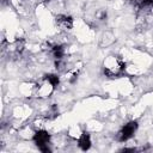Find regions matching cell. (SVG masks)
Masks as SVG:
<instances>
[{
	"mask_svg": "<svg viewBox=\"0 0 153 153\" xmlns=\"http://www.w3.org/2000/svg\"><path fill=\"white\" fill-rule=\"evenodd\" d=\"M126 69V63L115 55H109L104 61H103V73L108 78H118L124 73Z\"/></svg>",
	"mask_w": 153,
	"mask_h": 153,
	"instance_id": "cell-1",
	"label": "cell"
},
{
	"mask_svg": "<svg viewBox=\"0 0 153 153\" xmlns=\"http://www.w3.org/2000/svg\"><path fill=\"white\" fill-rule=\"evenodd\" d=\"M54 90H55L54 84H53L45 75L43 76V79L41 80V82H38V84L36 85V88H35L36 94H37L39 98H48V97L53 93Z\"/></svg>",
	"mask_w": 153,
	"mask_h": 153,
	"instance_id": "cell-2",
	"label": "cell"
},
{
	"mask_svg": "<svg viewBox=\"0 0 153 153\" xmlns=\"http://www.w3.org/2000/svg\"><path fill=\"white\" fill-rule=\"evenodd\" d=\"M49 140H50L49 133L43 130V129L37 130L33 135V142L39 148V151H42V152H50V148L48 147Z\"/></svg>",
	"mask_w": 153,
	"mask_h": 153,
	"instance_id": "cell-3",
	"label": "cell"
},
{
	"mask_svg": "<svg viewBox=\"0 0 153 153\" xmlns=\"http://www.w3.org/2000/svg\"><path fill=\"white\" fill-rule=\"evenodd\" d=\"M136 129H137V122H136V121H130V122H128V123L124 124V126L120 129V131L117 133V140H118L120 142H124V141L129 140V139L134 135V133L136 131Z\"/></svg>",
	"mask_w": 153,
	"mask_h": 153,
	"instance_id": "cell-4",
	"label": "cell"
},
{
	"mask_svg": "<svg viewBox=\"0 0 153 153\" xmlns=\"http://www.w3.org/2000/svg\"><path fill=\"white\" fill-rule=\"evenodd\" d=\"M55 23L57 25V27L62 31H68L73 27V19L71 16H66V14H59L55 18Z\"/></svg>",
	"mask_w": 153,
	"mask_h": 153,
	"instance_id": "cell-5",
	"label": "cell"
},
{
	"mask_svg": "<svg viewBox=\"0 0 153 153\" xmlns=\"http://www.w3.org/2000/svg\"><path fill=\"white\" fill-rule=\"evenodd\" d=\"M78 146H79L80 149H82V151H87V149L91 147V137H90V134H88V133L84 131V133L80 135V137H79V140H78Z\"/></svg>",
	"mask_w": 153,
	"mask_h": 153,
	"instance_id": "cell-6",
	"label": "cell"
},
{
	"mask_svg": "<svg viewBox=\"0 0 153 153\" xmlns=\"http://www.w3.org/2000/svg\"><path fill=\"white\" fill-rule=\"evenodd\" d=\"M51 53H53V56H54L56 60L62 59L63 55H65V48H63L62 45H60V44L53 45V47H51Z\"/></svg>",
	"mask_w": 153,
	"mask_h": 153,
	"instance_id": "cell-7",
	"label": "cell"
},
{
	"mask_svg": "<svg viewBox=\"0 0 153 153\" xmlns=\"http://www.w3.org/2000/svg\"><path fill=\"white\" fill-rule=\"evenodd\" d=\"M57 116H59V109H57V105H55V104H53V105L47 110V112L44 114V117L48 118V120H54V118H56Z\"/></svg>",
	"mask_w": 153,
	"mask_h": 153,
	"instance_id": "cell-8",
	"label": "cell"
},
{
	"mask_svg": "<svg viewBox=\"0 0 153 153\" xmlns=\"http://www.w3.org/2000/svg\"><path fill=\"white\" fill-rule=\"evenodd\" d=\"M24 45H25L24 39H22V38L16 39V41H14V43H13V51H14L17 55L22 54V53H23V50H24Z\"/></svg>",
	"mask_w": 153,
	"mask_h": 153,
	"instance_id": "cell-9",
	"label": "cell"
},
{
	"mask_svg": "<svg viewBox=\"0 0 153 153\" xmlns=\"http://www.w3.org/2000/svg\"><path fill=\"white\" fill-rule=\"evenodd\" d=\"M140 8H151L153 7V0H137Z\"/></svg>",
	"mask_w": 153,
	"mask_h": 153,
	"instance_id": "cell-10",
	"label": "cell"
},
{
	"mask_svg": "<svg viewBox=\"0 0 153 153\" xmlns=\"http://www.w3.org/2000/svg\"><path fill=\"white\" fill-rule=\"evenodd\" d=\"M45 76H47V78H48V79L54 84V86H55V87L59 85V82H60V78H59L56 74H47Z\"/></svg>",
	"mask_w": 153,
	"mask_h": 153,
	"instance_id": "cell-11",
	"label": "cell"
},
{
	"mask_svg": "<svg viewBox=\"0 0 153 153\" xmlns=\"http://www.w3.org/2000/svg\"><path fill=\"white\" fill-rule=\"evenodd\" d=\"M55 67H56L57 71H65L66 62H65L62 59H59V60H56V62H55Z\"/></svg>",
	"mask_w": 153,
	"mask_h": 153,
	"instance_id": "cell-12",
	"label": "cell"
},
{
	"mask_svg": "<svg viewBox=\"0 0 153 153\" xmlns=\"http://www.w3.org/2000/svg\"><path fill=\"white\" fill-rule=\"evenodd\" d=\"M45 1H47V2H48V1H53V0H45Z\"/></svg>",
	"mask_w": 153,
	"mask_h": 153,
	"instance_id": "cell-13",
	"label": "cell"
}]
</instances>
